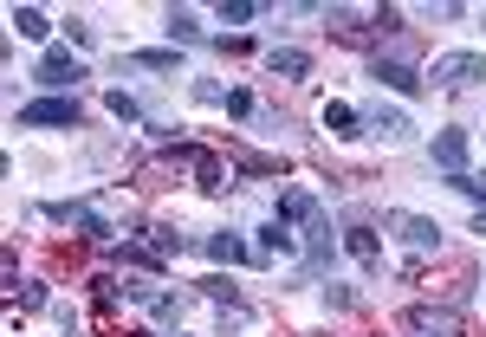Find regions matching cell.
Listing matches in <instances>:
<instances>
[{"mask_svg": "<svg viewBox=\"0 0 486 337\" xmlns=\"http://www.w3.org/2000/svg\"><path fill=\"white\" fill-rule=\"evenodd\" d=\"M143 234H150V253H156V259L182 253V234H169V227H143Z\"/></svg>", "mask_w": 486, "mask_h": 337, "instance_id": "cell-19", "label": "cell"}, {"mask_svg": "<svg viewBox=\"0 0 486 337\" xmlns=\"http://www.w3.org/2000/svg\"><path fill=\"white\" fill-rule=\"evenodd\" d=\"M324 130H331V137H364V117H357V104L331 98V104H324Z\"/></svg>", "mask_w": 486, "mask_h": 337, "instance_id": "cell-13", "label": "cell"}, {"mask_svg": "<svg viewBox=\"0 0 486 337\" xmlns=\"http://www.w3.org/2000/svg\"><path fill=\"white\" fill-rule=\"evenodd\" d=\"M343 247H351V259L364 266V273H383V240H376V227L351 221V227H343Z\"/></svg>", "mask_w": 486, "mask_h": 337, "instance_id": "cell-6", "label": "cell"}, {"mask_svg": "<svg viewBox=\"0 0 486 337\" xmlns=\"http://www.w3.org/2000/svg\"><path fill=\"white\" fill-rule=\"evenodd\" d=\"M104 111H111L117 123H143V104H136L130 91H111V98H104Z\"/></svg>", "mask_w": 486, "mask_h": 337, "instance_id": "cell-18", "label": "cell"}, {"mask_svg": "<svg viewBox=\"0 0 486 337\" xmlns=\"http://www.w3.org/2000/svg\"><path fill=\"white\" fill-rule=\"evenodd\" d=\"M227 117H253V91H227Z\"/></svg>", "mask_w": 486, "mask_h": 337, "instance_id": "cell-24", "label": "cell"}, {"mask_svg": "<svg viewBox=\"0 0 486 337\" xmlns=\"http://www.w3.org/2000/svg\"><path fill=\"white\" fill-rule=\"evenodd\" d=\"M20 123H72V130H79V98H39V104H20Z\"/></svg>", "mask_w": 486, "mask_h": 337, "instance_id": "cell-8", "label": "cell"}, {"mask_svg": "<svg viewBox=\"0 0 486 337\" xmlns=\"http://www.w3.org/2000/svg\"><path fill=\"white\" fill-rule=\"evenodd\" d=\"M370 130H376L383 143H408V137H415V123H408V111H383V104L370 111Z\"/></svg>", "mask_w": 486, "mask_h": 337, "instance_id": "cell-11", "label": "cell"}, {"mask_svg": "<svg viewBox=\"0 0 486 337\" xmlns=\"http://www.w3.org/2000/svg\"><path fill=\"white\" fill-rule=\"evenodd\" d=\"M169 39H201V26H195V14H169Z\"/></svg>", "mask_w": 486, "mask_h": 337, "instance_id": "cell-22", "label": "cell"}, {"mask_svg": "<svg viewBox=\"0 0 486 337\" xmlns=\"http://www.w3.org/2000/svg\"><path fill=\"white\" fill-rule=\"evenodd\" d=\"M14 299H20L26 311H39V305H46V286H20V279H14Z\"/></svg>", "mask_w": 486, "mask_h": 337, "instance_id": "cell-23", "label": "cell"}, {"mask_svg": "<svg viewBox=\"0 0 486 337\" xmlns=\"http://www.w3.org/2000/svg\"><path fill=\"white\" fill-rule=\"evenodd\" d=\"M130 65H136V72H182V52L175 46H136Z\"/></svg>", "mask_w": 486, "mask_h": 337, "instance_id": "cell-12", "label": "cell"}, {"mask_svg": "<svg viewBox=\"0 0 486 337\" xmlns=\"http://www.w3.org/2000/svg\"><path fill=\"white\" fill-rule=\"evenodd\" d=\"M428 150H435V163H441L448 175H460V169H467V150H473V143H467V130H435V143H428Z\"/></svg>", "mask_w": 486, "mask_h": 337, "instance_id": "cell-9", "label": "cell"}, {"mask_svg": "<svg viewBox=\"0 0 486 337\" xmlns=\"http://www.w3.org/2000/svg\"><path fill=\"white\" fill-rule=\"evenodd\" d=\"M195 175H201V188H207V195H221V188H227V182H221V163H215V156H201V163H195Z\"/></svg>", "mask_w": 486, "mask_h": 337, "instance_id": "cell-20", "label": "cell"}, {"mask_svg": "<svg viewBox=\"0 0 486 337\" xmlns=\"http://www.w3.org/2000/svg\"><path fill=\"white\" fill-rule=\"evenodd\" d=\"M473 234H486V208H480V215H473Z\"/></svg>", "mask_w": 486, "mask_h": 337, "instance_id": "cell-25", "label": "cell"}, {"mask_svg": "<svg viewBox=\"0 0 486 337\" xmlns=\"http://www.w3.org/2000/svg\"><path fill=\"white\" fill-rule=\"evenodd\" d=\"M207 253H215L221 266H240V259H253V247H247L240 234H215V240H207Z\"/></svg>", "mask_w": 486, "mask_h": 337, "instance_id": "cell-16", "label": "cell"}, {"mask_svg": "<svg viewBox=\"0 0 486 337\" xmlns=\"http://www.w3.org/2000/svg\"><path fill=\"white\" fill-rule=\"evenodd\" d=\"M253 253H259V259H299V253H305V240H299L286 221H266V227H259V247H253Z\"/></svg>", "mask_w": 486, "mask_h": 337, "instance_id": "cell-5", "label": "cell"}, {"mask_svg": "<svg viewBox=\"0 0 486 337\" xmlns=\"http://www.w3.org/2000/svg\"><path fill=\"white\" fill-rule=\"evenodd\" d=\"M253 14H259V7H253V0H221V20H227V26H247Z\"/></svg>", "mask_w": 486, "mask_h": 337, "instance_id": "cell-21", "label": "cell"}, {"mask_svg": "<svg viewBox=\"0 0 486 337\" xmlns=\"http://www.w3.org/2000/svg\"><path fill=\"white\" fill-rule=\"evenodd\" d=\"M428 79H435V85H448V91H460V85L486 79V58H480V52H441Z\"/></svg>", "mask_w": 486, "mask_h": 337, "instance_id": "cell-2", "label": "cell"}, {"mask_svg": "<svg viewBox=\"0 0 486 337\" xmlns=\"http://www.w3.org/2000/svg\"><path fill=\"white\" fill-rule=\"evenodd\" d=\"M150 318H156L163 331H182V299H175V292H156V299H150Z\"/></svg>", "mask_w": 486, "mask_h": 337, "instance_id": "cell-17", "label": "cell"}, {"mask_svg": "<svg viewBox=\"0 0 486 337\" xmlns=\"http://www.w3.org/2000/svg\"><path fill=\"white\" fill-rule=\"evenodd\" d=\"M280 221H299L305 234V266L312 273H331V215L318 208V195H305V188H286L280 195Z\"/></svg>", "mask_w": 486, "mask_h": 337, "instance_id": "cell-1", "label": "cell"}, {"mask_svg": "<svg viewBox=\"0 0 486 337\" xmlns=\"http://www.w3.org/2000/svg\"><path fill=\"white\" fill-rule=\"evenodd\" d=\"M7 26H14L20 39H46V33H52V20H46L39 7H14V14H7Z\"/></svg>", "mask_w": 486, "mask_h": 337, "instance_id": "cell-14", "label": "cell"}, {"mask_svg": "<svg viewBox=\"0 0 486 337\" xmlns=\"http://www.w3.org/2000/svg\"><path fill=\"white\" fill-rule=\"evenodd\" d=\"M370 79H376V85H389V91H402V98L422 91V79H415L402 58H376V65H370Z\"/></svg>", "mask_w": 486, "mask_h": 337, "instance_id": "cell-10", "label": "cell"}, {"mask_svg": "<svg viewBox=\"0 0 486 337\" xmlns=\"http://www.w3.org/2000/svg\"><path fill=\"white\" fill-rule=\"evenodd\" d=\"M389 227H396L402 247H415V253H435V247H441V221H428V215H389Z\"/></svg>", "mask_w": 486, "mask_h": 337, "instance_id": "cell-4", "label": "cell"}, {"mask_svg": "<svg viewBox=\"0 0 486 337\" xmlns=\"http://www.w3.org/2000/svg\"><path fill=\"white\" fill-rule=\"evenodd\" d=\"M266 65H272V72H280V79H305V72H312V58H305V52H292V46L266 52Z\"/></svg>", "mask_w": 486, "mask_h": 337, "instance_id": "cell-15", "label": "cell"}, {"mask_svg": "<svg viewBox=\"0 0 486 337\" xmlns=\"http://www.w3.org/2000/svg\"><path fill=\"white\" fill-rule=\"evenodd\" d=\"M408 331H428V337H460V311H448V305H408Z\"/></svg>", "mask_w": 486, "mask_h": 337, "instance_id": "cell-7", "label": "cell"}, {"mask_svg": "<svg viewBox=\"0 0 486 337\" xmlns=\"http://www.w3.org/2000/svg\"><path fill=\"white\" fill-rule=\"evenodd\" d=\"M33 79H39L46 91H72V85L85 79V58H72V52H46V58L33 65Z\"/></svg>", "mask_w": 486, "mask_h": 337, "instance_id": "cell-3", "label": "cell"}]
</instances>
